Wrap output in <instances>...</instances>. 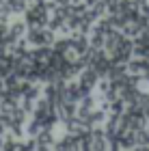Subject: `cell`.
I'll use <instances>...</instances> for the list:
<instances>
[{"label":"cell","instance_id":"obj_1","mask_svg":"<svg viewBox=\"0 0 149 151\" xmlns=\"http://www.w3.org/2000/svg\"><path fill=\"white\" fill-rule=\"evenodd\" d=\"M35 121L39 123L41 127H48L52 129V125H56V123L60 121L58 119V110H56V104H52V101H48L45 97H39L37 104H35Z\"/></svg>","mask_w":149,"mask_h":151},{"label":"cell","instance_id":"obj_2","mask_svg":"<svg viewBox=\"0 0 149 151\" xmlns=\"http://www.w3.org/2000/svg\"><path fill=\"white\" fill-rule=\"evenodd\" d=\"M24 13H26L24 22H26L28 28H48V19H50L48 6H41V4L32 2V4H28V9Z\"/></svg>","mask_w":149,"mask_h":151},{"label":"cell","instance_id":"obj_3","mask_svg":"<svg viewBox=\"0 0 149 151\" xmlns=\"http://www.w3.org/2000/svg\"><path fill=\"white\" fill-rule=\"evenodd\" d=\"M26 41L37 47H43V45L54 43V32L50 28H30L26 32Z\"/></svg>","mask_w":149,"mask_h":151},{"label":"cell","instance_id":"obj_4","mask_svg":"<svg viewBox=\"0 0 149 151\" xmlns=\"http://www.w3.org/2000/svg\"><path fill=\"white\" fill-rule=\"evenodd\" d=\"M78 84H80V91H82V97H86V95H91L93 86L99 84V76L95 73V69H93V67H86V69L80 71Z\"/></svg>","mask_w":149,"mask_h":151},{"label":"cell","instance_id":"obj_5","mask_svg":"<svg viewBox=\"0 0 149 151\" xmlns=\"http://www.w3.org/2000/svg\"><path fill=\"white\" fill-rule=\"evenodd\" d=\"M108 136L106 132H101L99 127H93L91 129V149L93 151H108Z\"/></svg>","mask_w":149,"mask_h":151},{"label":"cell","instance_id":"obj_6","mask_svg":"<svg viewBox=\"0 0 149 151\" xmlns=\"http://www.w3.org/2000/svg\"><path fill=\"white\" fill-rule=\"evenodd\" d=\"M24 32H26V22H13L11 26H9V32H6V45H13L17 39H22L24 37Z\"/></svg>","mask_w":149,"mask_h":151},{"label":"cell","instance_id":"obj_7","mask_svg":"<svg viewBox=\"0 0 149 151\" xmlns=\"http://www.w3.org/2000/svg\"><path fill=\"white\" fill-rule=\"evenodd\" d=\"M56 151H80V138L71 134H65L56 142Z\"/></svg>","mask_w":149,"mask_h":151},{"label":"cell","instance_id":"obj_8","mask_svg":"<svg viewBox=\"0 0 149 151\" xmlns=\"http://www.w3.org/2000/svg\"><path fill=\"white\" fill-rule=\"evenodd\" d=\"M32 52V60L39 65H50V58H52V54L54 50H50L48 45H43V47H37V50H30Z\"/></svg>","mask_w":149,"mask_h":151},{"label":"cell","instance_id":"obj_9","mask_svg":"<svg viewBox=\"0 0 149 151\" xmlns=\"http://www.w3.org/2000/svg\"><path fill=\"white\" fill-rule=\"evenodd\" d=\"M35 140H37V147H48V149H50L52 145H56L52 129H48V127H43L41 132H39V134L35 136Z\"/></svg>","mask_w":149,"mask_h":151},{"label":"cell","instance_id":"obj_10","mask_svg":"<svg viewBox=\"0 0 149 151\" xmlns=\"http://www.w3.org/2000/svg\"><path fill=\"white\" fill-rule=\"evenodd\" d=\"M13 63H15V58L11 56V54H6V56L0 58V78H6V76L13 73Z\"/></svg>","mask_w":149,"mask_h":151},{"label":"cell","instance_id":"obj_11","mask_svg":"<svg viewBox=\"0 0 149 151\" xmlns=\"http://www.w3.org/2000/svg\"><path fill=\"white\" fill-rule=\"evenodd\" d=\"M54 52H58V54H65L67 50H71V39L69 37H63V39H58V41H54V47H52Z\"/></svg>","mask_w":149,"mask_h":151},{"label":"cell","instance_id":"obj_12","mask_svg":"<svg viewBox=\"0 0 149 151\" xmlns=\"http://www.w3.org/2000/svg\"><path fill=\"white\" fill-rule=\"evenodd\" d=\"M41 125H39V123L35 121V119H32V121H28V123H26V134H28L30 136V138H35V136L39 134V132H41Z\"/></svg>","mask_w":149,"mask_h":151},{"label":"cell","instance_id":"obj_13","mask_svg":"<svg viewBox=\"0 0 149 151\" xmlns=\"http://www.w3.org/2000/svg\"><path fill=\"white\" fill-rule=\"evenodd\" d=\"M9 17H11V9L4 6V4H0V24H6Z\"/></svg>","mask_w":149,"mask_h":151},{"label":"cell","instance_id":"obj_14","mask_svg":"<svg viewBox=\"0 0 149 151\" xmlns=\"http://www.w3.org/2000/svg\"><path fill=\"white\" fill-rule=\"evenodd\" d=\"M35 149H37V140L28 136V138L24 140V151H35Z\"/></svg>","mask_w":149,"mask_h":151},{"label":"cell","instance_id":"obj_15","mask_svg":"<svg viewBox=\"0 0 149 151\" xmlns=\"http://www.w3.org/2000/svg\"><path fill=\"white\" fill-rule=\"evenodd\" d=\"M54 4H56V6H69L71 0H54Z\"/></svg>","mask_w":149,"mask_h":151},{"label":"cell","instance_id":"obj_16","mask_svg":"<svg viewBox=\"0 0 149 151\" xmlns=\"http://www.w3.org/2000/svg\"><path fill=\"white\" fill-rule=\"evenodd\" d=\"M4 132H6V127H4V125H2V121H0V136H2V134H4Z\"/></svg>","mask_w":149,"mask_h":151},{"label":"cell","instance_id":"obj_17","mask_svg":"<svg viewBox=\"0 0 149 151\" xmlns=\"http://www.w3.org/2000/svg\"><path fill=\"white\" fill-rule=\"evenodd\" d=\"M37 151H50L48 147H37Z\"/></svg>","mask_w":149,"mask_h":151},{"label":"cell","instance_id":"obj_18","mask_svg":"<svg viewBox=\"0 0 149 151\" xmlns=\"http://www.w3.org/2000/svg\"><path fill=\"white\" fill-rule=\"evenodd\" d=\"M2 145H4V142H2V140H0V151H2Z\"/></svg>","mask_w":149,"mask_h":151}]
</instances>
